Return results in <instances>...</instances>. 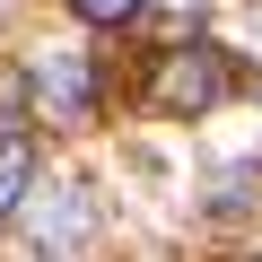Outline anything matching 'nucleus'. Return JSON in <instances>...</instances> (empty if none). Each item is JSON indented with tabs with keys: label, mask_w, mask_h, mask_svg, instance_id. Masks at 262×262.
Instances as JSON below:
<instances>
[{
	"label": "nucleus",
	"mask_w": 262,
	"mask_h": 262,
	"mask_svg": "<svg viewBox=\"0 0 262 262\" xmlns=\"http://www.w3.org/2000/svg\"><path fill=\"white\" fill-rule=\"evenodd\" d=\"M18 88H27V122H53V131L96 122V53L88 44H35L18 61Z\"/></svg>",
	"instance_id": "1"
},
{
	"label": "nucleus",
	"mask_w": 262,
	"mask_h": 262,
	"mask_svg": "<svg viewBox=\"0 0 262 262\" xmlns=\"http://www.w3.org/2000/svg\"><path fill=\"white\" fill-rule=\"evenodd\" d=\"M227 88H236V79H227V53H219V44H166V53H158V79H149V96H158L166 114H210Z\"/></svg>",
	"instance_id": "2"
},
{
	"label": "nucleus",
	"mask_w": 262,
	"mask_h": 262,
	"mask_svg": "<svg viewBox=\"0 0 262 262\" xmlns=\"http://www.w3.org/2000/svg\"><path fill=\"white\" fill-rule=\"evenodd\" d=\"M27 227H35V245H44V262H70L79 245H88V227H96V210H88V184H27Z\"/></svg>",
	"instance_id": "3"
},
{
	"label": "nucleus",
	"mask_w": 262,
	"mask_h": 262,
	"mask_svg": "<svg viewBox=\"0 0 262 262\" xmlns=\"http://www.w3.org/2000/svg\"><path fill=\"white\" fill-rule=\"evenodd\" d=\"M27 184H35V140H27V131H0V227L18 219Z\"/></svg>",
	"instance_id": "4"
},
{
	"label": "nucleus",
	"mask_w": 262,
	"mask_h": 262,
	"mask_svg": "<svg viewBox=\"0 0 262 262\" xmlns=\"http://www.w3.org/2000/svg\"><path fill=\"white\" fill-rule=\"evenodd\" d=\"M70 9H79L88 27H122V18H140L149 0H70Z\"/></svg>",
	"instance_id": "5"
},
{
	"label": "nucleus",
	"mask_w": 262,
	"mask_h": 262,
	"mask_svg": "<svg viewBox=\"0 0 262 262\" xmlns=\"http://www.w3.org/2000/svg\"><path fill=\"white\" fill-rule=\"evenodd\" d=\"M166 9H201V0H166Z\"/></svg>",
	"instance_id": "6"
},
{
	"label": "nucleus",
	"mask_w": 262,
	"mask_h": 262,
	"mask_svg": "<svg viewBox=\"0 0 262 262\" xmlns=\"http://www.w3.org/2000/svg\"><path fill=\"white\" fill-rule=\"evenodd\" d=\"M0 9H9V0H0Z\"/></svg>",
	"instance_id": "7"
},
{
	"label": "nucleus",
	"mask_w": 262,
	"mask_h": 262,
	"mask_svg": "<svg viewBox=\"0 0 262 262\" xmlns=\"http://www.w3.org/2000/svg\"><path fill=\"white\" fill-rule=\"evenodd\" d=\"M253 262H262V253H253Z\"/></svg>",
	"instance_id": "8"
}]
</instances>
